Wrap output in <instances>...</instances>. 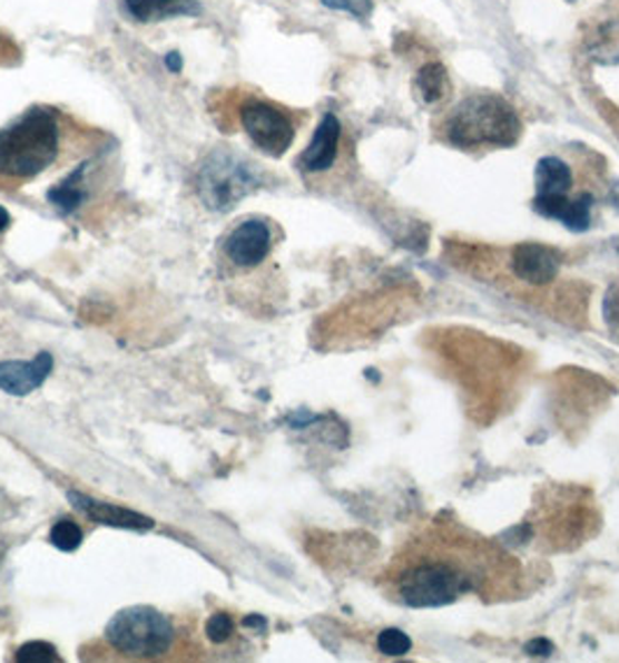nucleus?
<instances>
[{
  "label": "nucleus",
  "instance_id": "obj_17",
  "mask_svg": "<svg viewBox=\"0 0 619 663\" xmlns=\"http://www.w3.org/2000/svg\"><path fill=\"white\" fill-rule=\"evenodd\" d=\"M589 55L599 64L619 61V21H608L601 26L599 33L589 42Z\"/></svg>",
  "mask_w": 619,
  "mask_h": 663
},
{
  "label": "nucleus",
  "instance_id": "obj_21",
  "mask_svg": "<svg viewBox=\"0 0 619 663\" xmlns=\"http://www.w3.org/2000/svg\"><path fill=\"white\" fill-rule=\"evenodd\" d=\"M236 631V624H234V620H230L226 613H215L210 620H208V624H205V635H208V638L213 641V643H226L228 638H230V633Z\"/></svg>",
  "mask_w": 619,
  "mask_h": 663
},
{
  "label": "nucleus",
  "instance_id": "obj_5",
  "mask_svg": "<svg viewBox=\"0 0 619 663\" xmlns=\"http://www.w3.org/2000/svg\"><path fill=\"white\" fill-rule=\"evenodd\" d=\"M396 592L407 607H443L471 592V577L448 562H422L401 573Z\"/></svg>",
  "mask_w": 619,
  "mask_h": 663
},
{
  "label": "nucleus",
  "instance_id": "obj_19",
  "mask_svg": "<svg viewBox=\"0 0 619 663\" xmlns=\"http://www.w3.org/2000/svg\"><path fill=\"white\" fill-rule=\"evenodd\" d=\"M377 650L384 656H403L412 650V641H410V635L403 633L401 628H384L377 635Z\"/></svg>",
  "mask_w": 619,
  "mask_h": 663
},
{
  "label": "nucleus",
  "instance_id": "obj_22",
  "mask_svg": "<svg viewBox=\"0 0 619 663\" xmlns=\"http://www.w3.org/2000/svg\"><path fill=\"white\" fill-rule=\"evenodd\" d=\"M322 6L350 12L356 19H366L373 12V0H322Z\"/></svg>",
  "mask_w": 619,
  "mask_h": 663
},
{
  "label": "nucleus",
  "instance_id": "obj_14",
  "mask_svg": "<svg viewBox=\"0 0 619 663\" xmlns=\"http://www.w3.org/2000/svg\"><path fill=\"white\" fill-rule=\"evenodd\" d=\"M87 168L89 164L77 166L63 182L57 187H51L47 194V201L55 205L61 215H72V212L80 209L89 201V184H87Z\"/></svg>",
  "mask_w": 619,
  "mask_h": 663
},
{
  "label": "nucleus",
  "instance_id": "obj_8",
  "mask_svg": "<svg viewBox=\"0 0 619 663\" xmlns=\"http://www.w3.org/2000/svg\"><path fill=\"white\" fill-rule=\"evenodd\" d=\"M510 269L527 284H550L561 273V254L548 245L522 243L512 250Z\"/></svg>",
  "mask_w": 619,
  "mask_h": 663
},
{
  "label": "nucleus",
  "instance_id": "obj_10",
  "mask_svg": "<svg viewBox=\"0 0 619 663\" xmlns=\"http://www.w3.org/2000/svg\"><path fill=\"white\" fill-rule=\"evenodd\" d=\"M51 368H55V359L47 352H40L31 361H3L0 363V391L10 396H29L45 384Z\"/></svg>",
  "mask_w": 619,
  "mask_h": 663
},
{
  "label": "nucleus",
  "instance_id": "obj_25",
  "mask_svg": "<svg viewBox=\"0 0 619 663\" xmlns=\"http://www.w3.org/2000/svg\"><path fill=\"white\" fill-rule=\"evenodd\" d=\"M10 224H12V217H10V212H8V209H6L3 205H0V233H3V231H8V226H10Z\"/></svg>",
  "mask_w": 619,
  "mask_h": 663
},
{
  "label": "nucleus",
  "instance_id": "obj_3",
  "mask_svg": "<svg viewBox=\"0 0 619 663\" xmlns=\"http://www.w3.org/2000/svg\"><path fill=\"white\" fill-rule=\"evenodd\" d=\"M256 187L254 166L230 149H215L198 170V196L213 212L234 209Z\"/></svg>",
  "mask_w": 619,
  "mask_h": 663
},
{
  "label": "nucleus",
  "instance_id": "obj_2",
  "mask_svg": "<svg viewBox=\"0 0 619 663\" xmlns=\"http://www.w3.org/2000/svg\"><path fill=\"white\" fill-rule=\"evenodd\" d=\"M443 130L448 143L461 149L512 147L522 136V121L505 98L473 94L454 105Z\"/></svg>",
  "mask_w": 619,
  "mask_h": 663
},
{
  "label": "nucleus",
  "instance_id": "obj_6",
  "mask_svg": "<svg viewBox=\"0 0 619 663\" xmlns=\"http://www.w3.org/2000/svg\"><path fill=\"white\" fill-rule=\"evenodd\" d=\"M240 124L249 140L268 156H282L294 143L292 119L266 100H247L240 108Z\"/></svg>",
  "mask_w": 619,
  "mask_h": 663
},
{
  "label": "nucleus",
  "instance_id": "obj_1",
  "mask_svg": "<svg viewBox=\"0 0 619 663\" xmlns=\"http://www.w3.org/2000/svg\"><path fill=\"white\" fill-rule=\"evenodd\" d=\"M66 117L38 105L0 130V179L26 182L59 162Z\"/></svg>",
  "mask_w": 619,
  "mask_h": 663
},
{
  "label": "nucleus",
  "instance_id": "obj_24",
  "mask_svg": "<svg viewBox=\"0 0 619 663\" xmlns=\"http://www.w3.org/2000/svg\"><path fill=\"white\" fill-rule=\"evenodd\" d=\"M164 64H166V68H168L170 72H179V70H183V57H179V51H170V55H166Z\"/></svg>",
  "mask_w": 619,
  "mask_h": 663
},
{
  "label": "nucleus",
  "instance_id": "obj_23",
  "mask_svg": "<svg viewBox=\"0 0 619 663\" xmlns=\"http://www.w3.org/2000/svg\"><path fill=\"white\" fill-rule=\"evenodd\" d=\"M554 652V645L546 638H533L531 643H527V654L531 656H550Z\"/></svg>",
  "mask_w": 619,
  "mask_h": 663
},
{
  "label": "nucleus",
  "instance_id": "obj_7",
  "mask_svg": "<svg viewBox=\"0 0 619 663\" xmlns=\"http://www.w3.org/2000/svg\"><path fill=\"white\" fill-rule=\"evenodd\" d=\"M271 245L273 235L268 224L262 220H247L228 233L224 250L240 269H254L271 254Z\"/></svg>",
  "mask_w": 619,
  "mask_h": 663
},
{
  "label": "nucleus",
  "instance_id": "obj_12",
  "mask_svg": "<svg viewBox=\"0 0 619 663\" xmlns=\"http://www.w3.org/2000/svg\"><path fill=\"white\" fill-rule=\"evenodd\" d=\"M338 143H341V121L333 113L324 115L313 140L307 149L301 154L298 164L305 173H324L328 170L335 158H338Z\"/></svg>",
  "mask_w": 619,
  "mask_h": 663
},
{
  "label": "nucleus",
  "instance_id": "obj_13",
  "mask_svg": "<svg viewBox=\"0 0 619 663\" xmlns=\"http://www.w3.org/2000/svg\"><path fill=\"white\" fill-rule=\"evenodd\" d=\"M121 8L138 23L200 14L198 0H121Z\"/></svg>",
  "mask_w": 619,
  "mask_h": 663
},
{
  "label": "nucleus",
  "instance_id": "obj_20",
  "mask_svg": "<svg viewBox=\"0 0 619 663\" xmlns=\"http://www.w3.org/2000/svg\"><path fill=\"white\" fill-rule=\"evenodd\" d=\"M14 661H19V663H51V661H59V654H57L55 645H49L45 641H31L17 650Z\"/></svg>",
  "mask_w": 619,
  "mask_h": 663
},
{
  "label": "nucleus",
  "instance_id": "obj_9",
  "mask_svg": "<svg viewBox=\"0 0 619 663\" xmlns=\"http://www.w3.org/2000/svg\"><path fill=\"white\" fill-rule=\"evenodd\" d=\"M68 500L72 503V508L85 515L87 519L100 524V526H112V528H128V530H147L154 526V521L136 510H128L121 506H115V503L106 500H96L89 498L80 491H70Z\"/></svg>",
  "mask_w": 619,
  "mask_h": 663
},
{
  "label": "nucleus",
  "instance_id": "obj_15",
  "mask_svg": "<svg viewBox=\"0 0 619 663\" xmlns=\"http://www.w3.org/2000/svg\"><path fill=\"white\" fill-rule=\"evenodd\" d=\"M573 173L559 156L540 158L536 166V196H563L571 194Z\"/></svg>",
  "mask_w": 619,
  "mask_h": 663
},
{
  "label": "nucleus",
  "instance_id": "obj_11",
  "mask_svg": "<svg viewBox=\"0 0 619 663\" xmlns=\"http://www.w3.org/2000/svg\"><path fill=\"white\" fill-rule=\"evenodd\" d=\"M533 209L538 215L548 220L561 222L566 228L576 233L587 231L591 226V209H595V196L582 194L578 198H571L569 194L563 196H536Z\"/></svg>",
  "mask_w": 619,
  "mask_h": 663
},
{
  "label": "nucleus",
  "instance_id": "obj_4",
  "mask_svg": "<svg viewBox=\"0 0 619 663\" xmlns=\"http://www.w3.org/2000/svg\"><path fill=\"white\" fill-rule=\"evenodd\" d=\"M108 643L128 656L154 659L170 650L175 631L170 620L149 605L119 610L106 628Z\"/></svg>",
  "mask_w": 619,
  "mask_h": 663
},
{
  "label": "nucleus",
  "instance_id": "obj_16",
  "mask_svg": "<svg viewBox=\"0 0 619 663\" xmlns=\"http://www.w3.org/2000/svg\"><path fill=\"white\" fill-rule=\"evenodd\" d=\"M450 75L443 64H426L415 75V91L426 105L441 103L450 94Z\"/></svg>",
  "mask_w": 619,
  "mask_h": 663
},
{
  "label": "nucleus",
  "instance_id": "obj_26",
  "mask_svg": "<svg viewBox=\"0 0 619 663\" xmlns=\"http://www.w3.org/2000/svg\"><path fill=\"white\" fill-rule=\"evenodd\" d=\"M243 624H245V626H262V628H264V626H266V620L259 617V615H254V617H247Z\"/></svg>",
  "mask_w": 619,
  "mask_h": 663
},
{
  "label": "nucleus",
  "instance_id": "obj_18",
  "mask_svg": "<svg viewBox=\"0 0 619 663\" xmlns=\"http://www.w3.org/2000/svg\"><path fill=\"white\" fill-rule=\"evenodd\" d=\"M82 538H85L82 528L70 519H59L55 526H51V534H49L51 545L61 552H75L82 545Z\"/></svg>",
  "mask_w": 619,
  "mask_h": 663
}]
</instances>
